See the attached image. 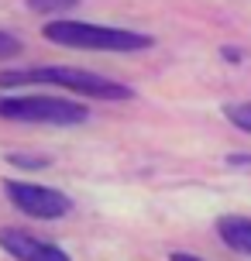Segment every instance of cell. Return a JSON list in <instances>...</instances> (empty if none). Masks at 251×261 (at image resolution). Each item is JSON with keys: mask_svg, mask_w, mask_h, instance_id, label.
Returning <instances> with one entry per match:
<instances>
[{"mask_svg": "<svg viewBox=\"0 0 251 261\" xmlns=\"http://www.w3.org/2000/svg\"><path fill=\"white\" fill-rule=\"evenodd\" d=\"M17 86H59L76 96L90 100H131L134 90L117 79H107L100 72L86 69H69V65H38V69H4L0 72V90H17Z\"/></svg>", "mask_w": 251, "mask_h": 261, "instance_id": "6da1fadb", "label": "cell"}, {"mask_svg": "<svg viewBox=\"0 0 251 261\" xmlns=\"http://www.w3.org/2000/svg\"><path fill=\"white\" fill-rule=\"evenodd\" d=\"M41 35L62 45V48H83V52H145L155 45L152 35L131 31V28H110V24H90V21H66L55 17L41 28Z\"/></svg>", "mask_w": 251, "mask_h": 261, "instance_id": "7a4b0ae2", "label": "cell"}, {"mask_svg": "<svg viewBox=\"0 0 251 261\" xmlns=\"http://www.w3.org/2000/svg\"><path fill=\"white\" fill-rule=\"evenodd\" d=\"M0 117L14 124H52V127H72L90 117V110L80 100L66 96H45V93H28V96H0Z\"/></svg>", "mask_w": 251, "mask_h": 261, "instance_id": "3957f363", "label": "cell"}, {"mask_svg": "<svg viewBox=\"0 0 251 261\" xmlns=\"http://www.w3.org/2000/svg\"><path fill=\"white\" fill-rule=\"evenodd\" d=\"M4 196L11 199L14 210H21L24 217H35V220H59L72 210V199L62 189L24 182V179H4Z\"/></svg>", "mask_w": 251, "mask_h": 261, "instance_id": "277c9868", "label": "cell"}, {"mask_svg": "<svg viewBox=\"0 0 251 261\" xmlns=\"http://www.w3.org/2000/svg\"><path fill=\"white\" fill-rule=\"evenodd\" d=\"M0 248L14 261H69V254L62 248L38 241L35 234H28L21 227H0Z\"/></svg>", "mask_w": 251, "mask_h": 261, "instance_id": "5b68a950", "label": "cell"}, {"mask_svg": "<svg viewBox=\"0 0 251 261\" xmlns=\"http://www.w3.org/2000/svg\"><path fill=\"white\" fill-rule=\"evenodd\" d=\"M217 234L231 251L251 254V217H220L217 220Z\"/></svg>", "mask_w": 251, "mask_h": 261, "instance_id": "8992f818", "label": "cell"}, {"mask_svg": "<svg viewBox=\"0 0 251 261\" xmlns=\"http://www.w3.org/2000/svg\"><path fill=\"white\" fill-rule=\"evenodd\" d=\"M224 117L231 120L238 130H248V134H251V100H248V103H227L224 107Z\"/></svg>", "mask_w": 251, "mask_h": 261, "instance_id": "52a82bcc", "label": "cell"}, {"mask_svg": "<svg viewBox=\"0 0 251 261\" xmlns=\"http://www.w3.org/2000/svg\"><path fill=\"white\" fill-rule=\"evenodd\" d=\"M28 7L35 14H66L72 7H80V0H28Z\"/></svg>", "mask_w": 251, "mask_h": 261, "instance_id": "ba28073f", "label": "cell"}, {"mask_svg": "<svg viewBox=\"0 0 251 261\" xmlns=\"http://www.w3.org/2000/svg\"><path fill=\"white\" fill-rule=\"evenodd\" d=\"M7 162L17 165V169H45V165H48L45 155H7Z\"/></svg>", "mask_w": 251, "mask_h": 261, "instance_id": "9c48e42d", "label": "cell"}, {"mask_svg": "<svg viewBox=\"0 0 251 261\" xmlns=\"http://www.w3.org/2000/svg\"><path fill=\"white\" fill-rule=\"evenodd\" d=\"M14 55H21V41L7 35V31H0V62L4 59H14Z\"/></svg>", "mask_w": 251, "mask_h": 261, "instance_id": "30bf717a", "label": "cell"}, {"mask_svg": "<svg viewBox=\"0 0 251 261\" xmlns=\"http://www.w3.org/2000/svg\"><path fill=\"white\" fill-rule=\"evenodd\" d=\"M227 165H234V169H251V151H244V155H231Z\"/></svg>", "mask_w": 251, "mask_h": 261, "instance_id": "8fae6325", "label": "cell"}, {"mask_svg": "<svg viewBox=\"0 0 251 261\" xmlns=\"http://www.w3.org/2000/svg\"><path fill=\"white\" fill-rule=\"evenodd\" d=\"M169 261H203V258H196V254H186V251H172Z\"/></svg>", "mask_w": 251, "mask_h": 261, "instance_id": "7c38bea8", "label": "cell"}, {"mask_svg": "<svg viewBox=\"0 0 251 261\" xmlns=\"http://www.w3.org/2000/svg\"><path fill=\"white\" fill-rule=\"evenodd\" d=\"M224 59H227V62H234V65H238L241 59H244V52H238V48H224Z\"/></svg>", "mask_w": 251, "mask_h": 261, "instance_id": "4fadbf2b", "label": "cell"}]
</instances>
